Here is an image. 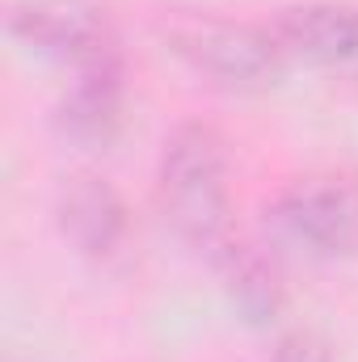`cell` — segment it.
I'll list each match as a JSON object with an SVG mask.
<instances>
[{"mask_svg": "<svg viewBox=\"0 0 358 362\" xmlns=\"http://www.w3.org/2000/svg\"><path fill=\"white\" fill-rule=\"evenodd\" d=\"M161 206L181 236L215 240L228 219V148L202 127L185 122L165 139L161 156Z\"/></svg>", "mask_w": 358, "mask_h": 362, "instance_id": "cell-1", "label": "cell"}, {"mask_svg": "<svg viewBox=\"0 0 358 362\" xmlns=\"http://www.w3.org/2000/svg\"><path fill=\"white\" fill-rule=\"evenodd\" d=\"M122 118V64L118 55L76 68V81L59 105V122L76 139H110Z\"/></svg>", "mask_w": 358, "mask_h": 362, "instance_id": "cell-7", "label": "cell"}, {"mask_svg": "<svg viewBox=\"0 0 358 362\" xmlns=\"http://www.w3.org/2000/svg\"><path fill=\"white\" fill-rule=\"evenodd\" d=\"M282 55H304L329 68H358V8L354 4H295L270 25Z\"/></svg>", "mask_w": 358, "mask_h": 362, "instance_id": "cell-5", "label": "cell"}, {"mask_svg": "<svg viewBox=\"0 0 358 362\" xmlns=\"http://www.w3.org/2000/svg\"><path fill=\"white\" fill-rule=\"evenodd\" d=\"M169 42L194 72L232 89L270 85L282 68V51L270 30L219 21V17H181L169 25Z\"/></svg>", "mask_w": 358, "mask_h": 362, "instance_id": "cell-2", "label": "cell"}, {"mask_svg": "<svg viewBox=\"0 0 358 362\" xmlns=\"http://www.w3.org/2000/svg\"><path fill=\"white\" fill-rule=\"evenodd\" d=\"M8 30L47 55H68L76 68L118 55L105 13L93 0H21L8 13Z\"/></svg>", "mask_w": 358, "mask_h": 362, "instance_id": "cell-4", "label": "cell"}, {"mask_svg": "<svg viewBox=\"0 0 358 362\" xmlns=\"http://www.w3.org/2000/svg\"><path fill=\"white\" fill-rule=\"evenodd\" d=\"M270 362H329V354H325V346L316 337L295 333V337H282L278 341V350L270 354Z\"/></svg>", "mask_w": 358, "mask_h": 362, "instance_id": "cell-9", "label": "cell"}, {"mask_svg": "<svg viewBox=\"0 0 358 362\" xmlns=\"http://www.w3.org/2000/svg\"><path fill=\"white\" fill-rule=\"evenodd\" d=\"M224 282L236 299V308L249 316V320H270L282 303V286H278V274L266 257L253 249V245H228L224 253Z\"/></svg>", "mask_w": 358, "mask_h": 362, "instance_id": "cell-8", "label": "cell"}, {"mask_svg": "<svg viewBox=\"0 0 358 362\" xmlns=\"http://www.w3.org/2000/svg\"><path fill=\"white\" fill-rule=\"evenodd\" d=\"M59 228L81 253H114L127 236V206L105 177L76 173L59 189Z\"/></svg>", "mask_w": 358, "mask_h": 362, "instance_id": "cell-6", "label": "cell"}, {"mask_svg": "<svg viewBox=\"0 0 358 362\" xmlns=\"http://www.w3.org/2000/svg\"><path fill=\"white\" fill-rule=\"evenodd\" d=\"M274 223L295 245L337 257L358 249V181L337 173L291 181L274 198Z\"/></svg>", "mask_w": 358, "mask_h": 362, "instance_id": "cell-3", "label": "cell"}]
</instances>
